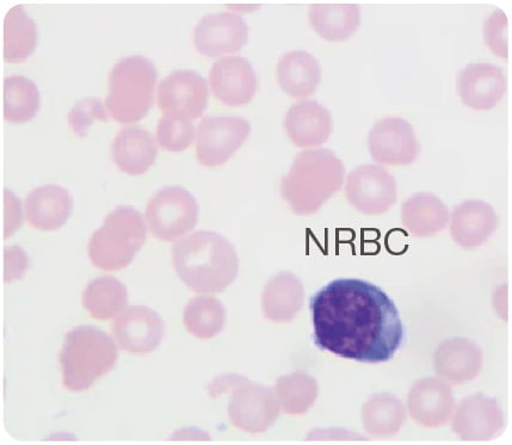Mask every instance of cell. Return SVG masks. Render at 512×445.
Returning <instances> with one entry per match:
<instances>
[{
	"instance_id": "obj_6",
	"label": "cell",
	"mask_w": 512,
	"mask_h": 445,
	"mask_svg": "<svg viewBox=\"0 0 512 445\" xmlns=\"http://www.w3.org/2000/svg\"><path fill=\"white\" fill-rule=\"evenodd\" d=\"M146 224L139 210L120 206L111 210L88 245L90 261L106 271L125 269L144 246Z\"/></svg>"
},
{
	"instance_id": "obj_25",
	"label": "cell",
	"mask_w": 512,
	"mask_h": 445,
	"mask_svg": "<svg viewBox=\"0 0 512 445\" xmlns=\"http://www.w3.org/2000/svg\"><path fill=\"white\" fill-rule=\"evenodd\" d=\"M276 78L287 95L304 101L316 94L322 82V66L308 52H289L283 54L277 63Z\"/></svg>"
},
{
	"instance_id": "obj_27",
	"label": "cell",
	"mask_w": 512,
	"mask_h": 445,
	"mask_svg": "<svg viewBox=\"0 0 512 445\" xmlns=\"http://www.w3.org/2000/svg\"><path fill=\"white\" fill-rule=\"evenodd\" d=\"M448 221V207L434 194L419 193L403 203V226L413 237H434L447 227Z\"/></svg>"
},
{
	"instance_id": "obj_12",
	"label": "cell",
	"mask_w": 512,
	"mask_h": 445,
	"mask_svg": "<svg viewBox=\"0 0 512 445\" xmlns=\"http://www.w3.org/2000/svg\"><path fill=\"white\" fill-rule=\"evenodd\" d=\"M450 420L454 434L464 442L496 440L505 428L504 414L498 401L481 393L462 400Z\"/></svg>"
},
{
	"instance_id": "obj_32",
	"label": "cell",
	"mask_w": 512,
	"mask_h": 445,
	"mask_svg": "<svg viewBox=\"0 0 512 445\" xmlns=\"http://www.w3.org/2000/svg\"><path fill=\"white\" fill-rule=\"evenodd\" d=\"M275 394L281 410L289 416H302L316 403L318 382L305 372L281 376L276 381Z\"/></svg>"
},
{
	"instance_id": "obj_29",
	"label": "cell",
	"mask_w": 512,
	"mask_h": 445,
	"mask_svg": "<svg viewBox=\"0 0 512 445\" xmlns=\"http://www.w3.org/2000/svg\"><path fill=\"white\" fill-rule=\"evenodd\" d=\"M37 28L23 5L8 11L3 23V55L8 63H22L35 52Z\"/></svg>"
},
{
	"instance_id": "obj_38",
	"label": "cell",
	"mask_w": 512,
	"mask_h": 445,
	"mask_svg": "<svg viewBox=\"0 0 512 445\" xmlns=\"http://www.w3.org/2000/svg\"><path fill=\"white\" fill-rule=\"evenodd\" d=\"M243 380L244 377L237 375L222 376L211 383L208 392L212 398L222 397V394L233 391V388L238 386Z\"/></svg>"
},
{
	"instance_id": "obj_16",
	"label": "cell",
	"mask_w": 512,
	"mask_h": 445,
	"mask_svg": "<svg viewBox=\"0 0 512 445\" xmlns=\"http://www.w3.org/2000/svg\"><path fill=\"white\" fill-rule=\"evenodd\" d=\"M116 342L129 354L146 355L163 341L164 323L153 309L132 306L122 312L111 325Z\"/></svg>"
},
{
	"instance_id": "obj_13",
	"label": "cell",
	"mask_w": 512,
	"mask_h": 445,
	"mask_svg": "<svg viewBox=\"0 0 512 445\" xmlns=\"http://www.w3.org/2000/svg\"><path fill=\"white\" fill-rule=\"evenodd\" d=\"M368 148L376 163L388 166L410 165L421 152L413 127L400 117L376 122L368 135Z\"/></svg>"
},
{
	"instance_id": "obj_21",
	"label": "cell",
	"mask_w": 512,
	"mask_h": 445,
	"mask_svg": "<svg viewBox=\"0 0 512 445\" xmlns=\"http://www.w3.org/2000/svg\"><path fill=\"white\" fill-rule=\"evenodd\" d=\"M285 128L295 146L319 147L331 137L333 119L329 109L324 105L317 101L304 100L289 108Z\"/></svg>"
},
{
	"instance_id": "obj_11",
	"label": "cell",
	"mask_w": 512,
	"mask_h": 445,
	"mask_svg": "<svg viewBox=\"0 0 512 445\" xmlns=\"http://www.w3.org/2000/svg\"><path fill=\"white\" fill-rule=\"evenodd\" d=\"M207 80L191 70H177L158 86V107L163 115L194 121L205 113L208 105Z\"/></svg>"
},
{
	"instance_id": "obj_2",
	"label": "cell",
	"mask_w": 512,
	"mask_h": 445,
	"mask_svg": "<svg viewBox=\"0 0 512 445\" xmlns=\"http://www.w3.org/2000/svg\"><path fill=\"white\" fill-rule=\"evenodd\" d=\"M171 257L178 277L196 293H222L238 275L236 249L218 233L201 231L177 240Z\"/></svg>"
},
{
	"instance_id": "obj_19",
	"label": "cell",
	"mask_w": 512,
	"mask_h": 445,
	"mask_svg": "<svg viewBox=\"0 0 512 445\" xmlns=\"http://www.w3.org/2000/svg\"><path fill=\"white\" fill-rule=\"evenodd\" d=\"M484 366L483 351L467 338L444 341L434 354L437 376L454 385L476 380Z\"/></svg>"
},
{
	"instance_id": "obj_33",
	"label": "cell",
	"mask_w": 512,
	"mask_h": 445,
	"mask_svg": "<svg viewBox=\"0 0 512 445\" xmlns=\"http://www.w3.org/2000/svg\"><path fill=\"white\" fill-rule=\"evenodd\" d=\"M183 321L190 335L199 339H211L224 329L225 307L213 296H196L185 306Z\"/></svg>"
},
{
	"instance_id": "obj_4",
	"label": "cell",
	"mask_w": 512,
	"mask_h": 445,
	"mask_svg": "<svg viewBox=\"0 0 512 445\" xmlns=\"http://www.w3.org/2000/svg\"><path fill=\"white\" fill-rule=\"evenodd\" d=\"M117 357L113 338L106 332L94 326L76 327L67 333L59 354L64 386L72 392L85 391L114 369Z\"/></svg>"
},
{
	"instance_id": "obj_36",
	"label": "cell",
	"mask_w": 512,
	"mask_h": 445,
	"mask_svg": "<svg viewBox=\"0 0 512 445\" xmlns=\"http://www.w3.org/2000/svg\"><path fill=\"white\" fill-rule=\"evenodd\" d=\"M29 258L20 246H10L4 249V281L11 283L21 280L26 274Z\"/></svg>"
},
{
	"instance_id": "obj_24",
	"label": "cell",
	"mask_w": 512,
	"mask_h": 445,
	"mask_svg": "<svg viewBox=\"0 0 512 445\" xmlns=\"http://www.w3.org/2000/svg\"><path fill=\"white\" fill-rule=\"evenodd\" d=\"M158 146L153 135L139 126L121 129L111 144V156L122 172L143 175L156 162Z\"/></svg>"
},
{
	"instance_id": "obj_22",
	"label": "cell",
	"mask_w": 512,
	"mask_h": 445,
	"mask_svg": "<svg viewBox=\"0 0 512 445\" xmlns=\"http://www.w3.org/2000/svg\"><path fill=\"white\" fill-rule=\"evenodd\" d=\"M24 208L30 226L40 231H55L69 220L73 200L69 191L59 185H42L30 191Z\"/></svg>"
},
{
	"instance_id": "obj_37",
	"label": "cell",
	"mask_w": 512,
	"mask_h": 445,
	"mask_svg": "<svg viewBox=\"0 0 512 445\" xmlns=\"http://www.w3.org/2000/svg\"><path fill=\"white\" fill-rule=\"evenodd\" d=\"M22 225L21 201L9 190H4V238H9Z\"/></svg>"
},
{
	"instance_id": "obj_15",
	"label": "cell",
	"mask_w": 512,
	"mask_h": 445,
	"mask_svg": "<svg viewBox=\"0 0 512 445\" xmlns=\"http://www.w3.org/2000/svg\"><path fill=\"white\" fill-rule=\"evenodd\" d=\"M249 28L242 16L230 11L207 15L194 29V45L206 57L237 53L248 42Z\"/></svg>"
},
{
	"instance_id": "obj_5",
	"label": "cell",
	"mask_w": 512,
	"mask_h": 445,
	"mask_svg": "<svg viewBox=\"0 0 512 445\" xmlns=\"http://www.w3.org/2000/svg\"><path fill=\"white\" fill-rule=\"evenodd\" d=\"M158 72L153 61L131 55L117 61L108 77L106 108L114 120L133 123L143 120L152 108Z\"/></svg>"
},
{
	"instance_id": "obj_20",
	"label": "cell",
	"mask_w": 512,
	"mask_h": 445,
	"mask_svg": "<svg viewBox=\"0 0 512 445\" xmlns=\"http://www.w3.org/2000/svg\"><path fill=\"white\" fill-rule=\"evenodd\" d=\"M497 226L495 209L481 200L462 202L450 214V234L455 244L465 249H476L486 244Z\"/></svg>"
},
{
	"instance_id": "obj_3",
	"label": "cell",
	"mask_w": 512,
	"mask_h": 445,
	"mask_svg": "<svg viewBox=\"0 0 512 445\" xmlns=\"http://www.w3.org/2000/svg\"><path fill=\"white\" fill-rule=\"evenodd\" d=\"M345 166L335 152L318 148L296 154L281 181V195L296 215H313L342 189Z\"/></svg>"
},
{
	"instance_id": "obj_34",
	"label": "cell",
	"mask_w": 512,
	"mask_h": 445,
	"mask_svg": "<svg viewBox=\"0 0 512 445\" xmlns=\"http://www.w3.org/2000/svg\"><path fill=\"white\" fill-rule=\"evenodd\" d=\"M195 138L194 122L176 119L168 115L160 117L157 127V140L165 151L181 152L193 144Z\"/></svg>"
},
{
	"instance_id": "obj_28",
	"label": "cell",
	"mask_w": 512,
	"mask_h": 445,
	"mask_svg": "<svg viewBox=\"0 0 512 445\" xmlns=\"http://www.w3.org/2000/svg\"><path fill=\"white\" fill-rule=\"evenodd\" d=\"M362 424L374 438H388L402 430L407 411L403 401L390 393L373 395L362 407Z\"/></svg>"
},
{
	"instance_id": "obj_7",
	"label": "cell",
	"mask_w": 512,
	"mask_h": 445,
	"mask_svg": "<svg viewBox=\"0 0 512 445\" xmlns=\"http://www.w3.org/2000/svg\"><path fill=\"white\" fill-rule=\"evenodd\" d=\"M199 212L195 197L187 189L165 187L148 201L146 224L157 239L174 241L194 230Z\"/></svg>"
},
{
	"instance_id": "obj_18",
	"label": "cell",
	"mask_w": 512,
	"mask_h": 445,
	"mask_svg": "<svg viewBox=\"0 0 512 445\" xmlns=\"http://www.w3.org/2000/svg\"><path fill=\"white\" fill-rule=\"evenodd\" d=\"M507 78L498 66L470 64L459 74L458 94L468 108L491 110L503 100L507 92Z\"/></svg>"
},
{
	"instance_id": "obj_26",
	"label": "cell",
	"mask_w": 512,
	"mask_h": 445,
	"mask_svg": "<svg viewBox=\"0 0 512 445\" xmlns=\"http://www.w3.org/2000/svg\"><path fill=\"white\" fill-rule=\"evenodd\" d=\"M311 27L322 39L342 42L356 33L361 23V8L354 3H313L308 10Z\"/></svg>"
},
{
	"instance_id": "obj_10",
	"label": "cell",
	"mask_w": 512,
	"mask_h": 445,
	"mask_svg": "<svg viewBox=\"0 0 512 445\" xmlns=\"http://www.w3.org/2000/svg\"><path fill=\"white\" fill-rule=\"evenodd\" d=\"M396 179L382 166L362 165L349 173L345 197L360 213L370 216L385 214L396 205Z\"/></svg>"
},
{
	"instance_id": "obj_35",
	"label": "cell",
	"mask_w": 512,
	"mask_h": 445,
	"mask_svg": "<svg viewBox=\"0 0 512 445\" xmlns=\"http://www.w3.org/2000/svg\"><path fill=\"white\" fill-rule=\"evenodd\" d=\"M96 120H107L106 109L100 98H86L73 105L69 114V123L74 134L84 138L89 127Z\"/></svg>"
},
{
	"instance_id": "obj_31",
	"label": "cell",
	"mask_w": 512,
	"mask_h": 445,
	"mask_svg": "<svg viewBox=\"0 0 512 445\" xmlns=\"http://www.w3.org/2000/svg\"><path fill=\"white\" fill-rule=\"evenodd\" d=\"M41 105L39 88L24 76H10L3 83V115L9 122L21 123L34 119Z\"/></svg>"
},
{
	"instance_id": "obj_8",
	"label": "cell",
	"mask_w": 512,
	"mask_h": 445,
	"mask_svg": "<svg viewBox=\"0 0 512 445\" xmlns=\"http://www.w3.org/2000/svg\"><path fill=\"white\" fill-rule=\"evenodd\" d=\"M251 133V125L242 117L207 116L196 133V157L200 164L215 168L225 164Z\"/></svg>"
},
{
	"instance_id": "obj_14",
	"label": "cell",
	"mask_w": 512,
	"mask_h": 445,
	"mask_svg": "<svg viewBox=\"0 0 512 445\" xmlns=\"http://www.w3.org/2000/svg\"><path fill=\"white\" fill-rule=\"evenodd\" d=\"M455 407L453 389L441 377H423L413 383L407 397V411L423 428L446 426L453 417Z\"/></svg>"
},
{
	"instance_id": "obj_9",
	"label": "cell",
	"mask_w": 512,
	"mask_h": 445,
	"mask_svg": "<svg viewBox=\"0 0 512 445\" xmlns=\"http://www.w3.org/2000/svg\"><path fill=\"white\" fill-rule=\"evenodd\" d=\"M281 407L273 389L244 379L233 388L228 417L237 429L262 434L279 419Z\"/></svg>"
},
{
	"instance_id": "obj_1",
	"label": "cell",
	"mask_w": 512,
	"mask_h": 445,
	"mask_svg": "<svg viewBox=\"0 0 512 445\" xmlns=\"http://www.w3.org/2000/svg\"><path fill=\"white\" fill-rule=\"evenodd\" d=\"M313 342L345 360L378 364L402 348L405 331L384 289L359 278H338L311 296Z\"/></svg>"
},
{
	"instance_id": "obj_17",
	"label": "cell",
	"mask_w": 512,
	"mask_h": 445,
	"mask_svg": "<svg viewBox=\"0 0 512 445\" xmlns=\"http://www.w3.org/2000/svg\"><path fill=\"white\" fill-rule=\"evenodd\" d=\"M215 97L230 107L248 104L257 91V76L250 61L243 57H224L215 61L209 72Z\"/></svg>"
},
{
	"instance_id": "obj_23",
	"label": "cell",
	"mask_w": 512,
	"mask_h": 445,
	"mask_svg": "<svg viewBox=\"0 0 512 445\" xmlns=\"http://www.w3.org/2000/svg\"><path fill=\"white\" fill-rule=\"evenodd\" d=\"M304 302V284L289 271H282L265 284L262 309L265 319L271 323H291L301 312Z\"/></svg>"
},
{
	"instance_id": "obj_30",
	"label": "cell",
	"mask_w": 512,
	"mask_h": 445,
	"mask_svg": "<svg viewBox=\"0 0 512 445\" xmlns=\"http://www.w3.org/2000/svg\"><path fill=\"white\" fill-rule=\"evenodd\" d=\"M127 304V288L113 276L96 278L86 286L83 293V305L86 311L97 320L117 317Z\"/></svg>"
}]
</instances>
